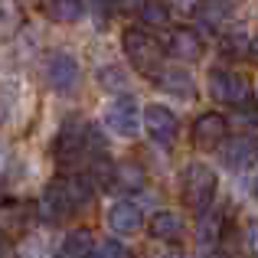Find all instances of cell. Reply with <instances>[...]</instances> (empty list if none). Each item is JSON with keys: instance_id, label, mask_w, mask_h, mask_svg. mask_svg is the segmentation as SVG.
Here are the masks:
<instances>
[{"instance_id": "7c38bea8", "label": "cell", "mask_w": 258, "mask_h": 258, "mask_svg": "<svg viewBox=\"0 0 258 258\" xmlns=\"http://www.w3.org/2000/svg\"><path fill=\"white\" fill-rule=\"evenodd\" d=\"M108 226H111L114 232H121V235H134V232L144 229V213H141L138 203L121 200V203H114L111 213H108Z\"/></svg>"}, {"instance_id": "9a60e30c", "label": "cell", "mask_w": 258, "mask_h": 258, "mask_svg": "<svg viewBox=\"0 0 258 258\" xmlns=\"http://www.w3.org/2000/svg\"><path fill=\"white\" fill-rule=\"evenodd\" d=\"M154 85H160L170 95H180V98H189V101L196 98V82H193V76L183 72V69H160L157 76H154Z\"/></svg>"}, {"instance_id": "3957f363", "label": "cell", "mask_w": 258, "mask_h": 258, "mask_svg": "<svg viewBox=\"0 0 258 258\" xmlns=\"http://www.w3.org/2000/svg\"><path fill=\"white\" fill-rule=\"evenodd\" d=\"M216 189H219V176H216L213 167L200 164V160H193V164H186L180 170V193H183V203H186L189 209H206L213 206L216 200Z\"/></svg>"}, {"instance_id": "52a82bcc", "label": "cell", "mask_w": 258, "mask_h": 258, "mask_svg": "<svg viewBox=\"0 0 258 258\" xmlns=\"http://www.w3.org/2000/svg\"><path fill=\"white\" fill-rule=\"evenodd\" d=\"M226 134H229V118L219 114V111H203L200 118L193 121V144L200 147V151H216V147H222Z\"/></svg>"}, {"instance_id": "ba28073f", "label": "cell", "mask_w": 258, "mask_h": 258, "mask_svg": "<svg viewBox=\"0 0 258 258\" xmlns=\"http://www.w3.org/2000/svg\"><path fill=\"white\" fill-rule=\"evenodd\" d=\"M222 164L232 173H242L258 164V134H239L232 141H222Z\"/></svg>"}, {"instance_id": "277c9868", "label": "cell", "mask_w": 258, "mask_h": 258, "mask_svg": "<svg viewBox=\"0 0 258 258\" xmlns=\"http://www.w3.org/2000/svg\"><path fill=\"white\" fill-rule=\"evenodd\" d=\"M209 95L222 105L232 108H245L252 105V88H248V79L239 76V72H226V69H213L209 72Z\"/></svg>"}, {"instance_id": "f546056e", "label": "cell", "mask_w": 258, "mask_h": 258, "mask_svg": "<svg viewBox=\"0 0 258 258\" xmlns=\"http://www.w3.org/2000/svg\"><path fill=\"white\" fill-rule=\"evenodd\" d=\"M160 258H186L183 252H167V255H160Z\"/></svg>"}, {"instance_id": "6da1fadb", "label": "cell", "mask_w": 258, "mask_h": 258, "mask_svg": "<svg viewBox=\"0 0 258 258\" xmlns=\"http://www.w3.org/2000/svg\"><path fill=\"white\" fill-rule=\"evenodd\" d=\"M101 154V138L85 118H66L52 141V160L59 170H79L85 160H95Z\"/></svg>"}, {"instance_id": "44dd1931", "label": "cell", "mask_w": 258, "mask_h": 258, "mask_svg": "<svg viewBox=\"0 0 258 258\" xmlns=\"http://www.w3.org/2000/svg\"><path fill=\"white\" fill-rule=\"evenodd\" d=\"M232 7H235V0H200L196 4V17L206 26H219L232 13Z\"/></svg>"}, {"instance_id": "d4e9b609", "label": "cell", "mask_w": 258, "mask_h": 258, "mask_svg": "<svg viewBox=\"0 0 258 258\" xmlns=\"http://www.w3.org/2000/svg\"><path fill=\"white\" fill-rule=\"evenodd\" d=\"M0 258H20L17 255V242H13L10 235H4V232H0Z\"/></svg>"}, {"instance_id": "9c48e42d", "label": "cell", "mask_w": 258, "mask_h": 258, "mask_svg": "<svg viewBox=\"0 0 258 258\" xmlns=\"http://www.w3.org/2000/svg\"><path fill=\"white\" fill-rule=\"evenodd\" d=\"M36 213L43 216L46 222H66L72 213H76V203L69 200L62 180H52L49 186L43 189V196H39V203H36Z\"/></svg>"}, {"instance_id": "484cf974", "label": "cell", "mask_w": 258, "mask_h": 258, "mask_svg": "<svg viewBox=\"0 0 258 258\" xmlns=\"http://www.w3.org/2000/svg\"><path fill=\"white\" fill-rule=\"evenodd\" d=\"M245 239H248V252L258 258V219L248 222V235H245Z\"/></svg>"}, {"instance_id": "4316f807", "label": "cell", "mask_w": 258, "mask_h": 258, "mask_svg": "<svg viewBox=\"0 0 258 258\" xmlns=\"http://www.w3.org/2000/svg\"><path fill=\"white\" fill-rule=\"evenodd\" d=\"M141 4H144V0H114V7H118V10H124V13L141 10Z\"/></svg>"}, {"instance_id": "4fadbf2b", "label": "cell", "mask_w": 258, "mask_h": 258, "mask_svg": "<svg viewBox=\"0 0 258 258\" xmlns=\"http://www.w3.org/2000/svg\"><path fill=\"white\" fill-rule=\"evenodd\" d=\"M147 235L157 239V242H167V245H176L186 235V226H183V219L176 213H157L147 222Z\"/></svg>"}, {"instance_id": "d6986e66", "label": "cell", "mask_w": 258, "mask_h": 258, "mask_svg": "<svg viewBox=\"0 0 258 258\" xmlns=\"http://www.w3.org/2000/svg\"><path fill=\"white\" fill-rule=\"evenodd\" d=\"M141 183H144V170L134 160H124V164L111 167V186L108 189H138Z\"/></svg>"}, {"instance_id": "5bb4252c", "label": "cell", "mask_w": 258, "mask_h": 258, "mask_svg": "<svg viewBox=\"0 0 258 258\" xmlns=\"http://www.w3.org/2000/svg\"><path fill=\"white\" fill-rule=\"evenodd\" d=\"M92 252H95L92 229L79 226V229H69V232H66V239L59 242V248H56V258H92Z\"/></svg>"}, {"instance_id": "ac0fdd59", "label": "cell", "mask_w": 258, "mask_h": 258, "mask_svg": "<svg viewBox=\"0 0 258 258\" xmlns=\"http://www.w3.org/2000/svg\"><path fill=\"white\" fill-rule=\"evenodd\" d=\"M23 30V7L20 0H0V39H10Z\"/></svg>"}, {"instance_id": "30bf717a", "label": "cell", "mask_w": 258, "mask_h": 258, "mask_svg": "<svg viewBox=\"0 0 258 258\" xmlns=\"http://www.w3.org/2000/svg\"><path fill=\"white\" fill-rule=\"evenodd\" d=\"M46 82H49L52 92H72L79 85V62L69 56V52H52L46 59Z\"/></svg>"}, {"instance_id": "8992f818", "label": "cell", "mask_w": 258, "mask_h": 258, "mask_svg": "<svg viewBox=\"0 0 258 258\" xmlns=\"http://www.w3.org/2000/svg\"><path fill=\"white\" fill-rule=\"evenodd\" d=\"M141 127L151 134L154 144L170 147L176 138H180V118L170 111L167 105H147L144 114H141Z\"/></svg>"}, {"instance_id": "ffe728a7", "label": "cell", "mask_w": 258, "mask_h": 258, "mask_svg": "<svg viewBox=\"0 0 258 258\" xmlns=\"http://www.w3.org/2000/svg\"><path fill=\"white\" fill-rule=\"evenodd\" d=\"M46 13L56 23H79L85 13V4L82 0H46Z\"/></svg>"}, {"instance_id": "603a6c76", "label": "cell", "mask_w": 258, "mask_h": 258, "mask_svg": "<svg viewBox=\"0 0 258 258\" xmlns=\"http://www.w3.org/2000/svg\"><path fill=\"white\" fill-rule=\"evenodd\" d=\"M141 20L147 26H167L170 23V7L164 0H144L141 4Z\"/></svg>"}, {"instance_id": "2e32d148", "label": "cell", "mask_w": 258, "mask_h": 258, "mask_svg": "<svg viewBox=\"0 0 258 258\" xmlns=\"http://www.w3.org/2000/svg\"><path fill=\"white\" fill-rule=\"evenodd\" d=\"M196 216H200V219H196L200 245H203V248H209V245L216 248V242H219L222 229H226V219H222V213H219V209H213V206H206V209H200Z\"/></svg>"}, {"instance_id": "8fae6325", "label": "cell", "mask_w": 258, "mask_h": 258, "mask_svg": "<svg viewBox=\"0 0 258 258\" xmlns=\"http://www.w3.org/2000/svg\"><path fill=\"white\" fill-rule=\"evenodd\" d=\"M167 52L173 59H180V62H196V59H203L206 46H203V36L193 26H176L167 36Z\"/></svg>"}, {"instance_id": "5b68a950", "label": "cell", "mask_w": 258, "mask_h": 258, "mask_svg": "<svg viewBox=\"0 0 258 258\" xmlns=\"http://www.w3.org/2000/svg\"><path fill=\"white\" fill-rule=\"evenodd\" d=\"M105 124H108L111 134H118V138H124V141L138 138L141 134V108H138V101H134L131 95H118L105 111Z\"/></svg>"}, {"instance_id": "7402d4cb", "label": "cell", "mask_w": 258, "mask_h": 258, "mask_svg": "<svg viewBox=\"0 0 258 258\" xmlns=\"http://www.w3.org/2000/svg\"><path fill=\"white\" fill-rule=\"evenodd\" d=\"M98 85L108 88V92H118L124 95L127 85H131V79L124 76V69H118V66H98Z\"/></svg>"}, {"instance_id": "83f0119b", "label": "cell", "mask_w": 258, "mask_h": 258, "mask_svg": "<svg viewBox=\"0 0 258 258\" xmlns=\"http://www.w3.org/2000/svg\"><path fill=\"white\" fill-rule=\"evenodd\" d=\"M7 118H10V101H7L4 92H0V127L7 124Z\"/></svg>"}, {"instance_id": "4dcf8cb0", "label": "cell", "mask_w": 258, "mask_h": 258, "mask_svg": "<svg viewBox=\"0 0 258 258\" xmlns=\"http://www.w3.org/2000/svg\"><path fill=\"white\" fill-rule=\"evenodd\" d=\"M255 196H258V176H255Z\"/></svg>"}, {"instance_id": "f1b7e54d", "label": "cell", "mask_w": 258, "mask_h": 258, "mask_svg": "<svg viewBox=\"0 0 258 258\" xmlns=\"http://www.w3.org/2000/svg\"><path fill=\"white\" fill-rule=\"evenodd\" d=\"M245 49H248V59H252V62H258V36H255V39H248Z\"/></svg>"}, {"instance_id": "e0dca14e", "label": "cell", "mask_w": 258, "mask_h": 258, "mask_svg": "<svg viewBox=\"0 0 258 258\" xmlns=\"http://www.w3.org/2000/svg\"><path fill=\"white\" fill-rule=\"evenodd\" d=\"M30 213H33V206H26V203H17V200L0 203V232L10 235V232H17V229H23Z\"/></svg>"}, {"instance_id": "7a4b0ae2", "label": "cell", "mask_w": 258, "mask_h": 258, "mask_svg": "<svg viewBox=\"0 0 258 258\" xmlns=\"http://www.w3.org/2000/svg\"><path fill=\"white\" fill-rule=\"evenodd\" d=\"M121 49H124L127 62H131V69L138 72V76H147L154 79L160 72V66H164V49H160V43L154 36H147L144 30H124L121 33Z\"/></svg>"}, {"instance_id": "cb8c5ba5", "label": "cell", "mask_w": 258, "mask_h": 258, "mask_svg": "<svg viewBox=\"0 0 258 258\" xmlns=\"http://www.w3.org/2000/svg\"><path fill=\"white\" fill-rule=\"evenodd\" d=\"M92 258H131V252H127V248L121 245V242L108 239V242H101V245H95Z\"/></svg>"}]
</instances>
